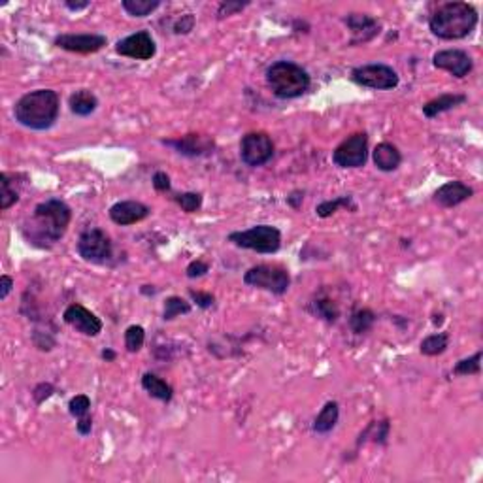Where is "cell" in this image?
<instances>
[{
  "label": "cell",
  "instance_id": "6da1fadb",
  "mask_svg": "<svg viewBox=\"0 0 483 483\" xmlns=\"http://www.w3.org/2000/svg\"><path fill=\"white\" fill-rule=\"evenodd\" d=\"M72 221V210L61 199H50L32 210L31 217L23 223L21 232L29 244L36 248H51L66 234Z\"/></svg>",
  "mask_w": 483,
  "mask_h": 483
},
{
  "label": "cell",
  "instance_id": "7a4b0ae2",
  "mask_svg": "<svg viewBox=\"0 0 483 483\" xmlns=\"http://www.w3.org/2000/svg\"><path fill=\"white\" fill-rule=\"evenodd\" d=\"M59 94L53 89H36L23 94L13 106L19 125L32 130H48L59 118Z\"/></svg>",
  "mask_w": 483,
  "mask_h": 483
},
{
  "label": "cell",
  "instance_id": "3957f363",
  "mask_svg": "<svg viewBox=\"0 0 483 483\" xmlns=\"http://www.w3.org/2000/svg\"><path fill=\"white\" fill-rule=\"evenodd\" d=\"M477 25L476 8L468 2H447L433 13L428 29L440 40H461Z\"/></svg>",
  "mask_w": 483,
  "mask_h": 483
},
{
  "label": "cell",
  "instance_id": "277c9868",
  "mask_svg": "<svg viewBox=\"0 0 483 483\" xmlns=\"http://www.w3.org/2000/svg\"><path fill=\"white\" fill-rule=\"evenodd\" d=\"M267 83L278 99L289 100L302 97L312 85L310 74L291 61L272 62L267 69Z\"/></svg>",
  "mask_w": 483,
  "mask_h": 483
},
{
  "label": "cell",
  "instance_id": "5b68a950",
  "mask_svg": "<svg viewBox=\"0 0 483 483\" xmlns=\"http://www.w3.org/2000/svg\"><path fill=\"white\" fill-rule=\"evenodd\" d=\"M229 241L241 249H251L257 253L272 255L281 246V232L272 225H257L248 230L230 232Z\"/></svg>",
  "mask_w": 483,
  "mask_h": 483
},
{
  "label": "cell",
  "instance_id": "8992f818",
  "mask_svg": "<svg viewBox=\"0 0 483 483\" xmlns=\"http://www.w3.org/2000/svg\"><path fill=\"white\" fill-rule=\"evenodd\" d=\"M244 284L255 289H265L272 295H285L291 285V276L285 268L276 265H259L244 274Z\"/></svg>",
  "mask_w": 483,
  "mask_h": 483
},
{
  "label": "cell",
  "instance_id": "52a82bcc",
  "mask_svg": "<svg viewBox=\"0 0 483 483\" xmlns=\"http://www.w3.org/2000/svg\"><path fill=\"white\" fill-rule=\"evenodd\" d=\"M351 80L366 89H376V91H391L398 87V74L387 64H363L351 70Z\"/></svg>",
  "mask_w": 483,
  "mask_h": 483
},
{
  "label": "cell",
  "instance_id": "ba28073f",
  "mask_svg": "<svg viewBox=\"0 0 483 483\" xmlns=\"http://www.w3.org/2000/svg\"><path fill=\"white\" fill-rule=\"evenodd\" d=\"M78 255L87 262H106L113 253V246L110 236L102 229L83 230L76 244Z\"/></svg>",
  "mask_w": 483,
  "mask_h": 483
},
{
  "label": "cell",
  "instance_id": "9c48e42d",
  "mask_svg": "<svg viewBox=\"0 0 483 483\" xmlns=\"http://www.w3.org/2000/svg\"><path fill=\"white\" fill-rule=\"evenodd\" d=\"M332 161L340 168H360L368 161V136L355 132L332 151Z\"/></svg>",
  "mask_w": 483,
  "mask_h": 483
},
{
  "label": "cell",
  "instance_id": "30bf717a",
  "mask_svg": "<svg viewBox=\"0 0 483 483\" xmlns=\"http://www.w3.org/2000/svg\"><path fill=\"white\" fill-rule=\"evenodd\" d=\"M274 155V142L267 132H248L240 142V157L248 167H262Z\"/></svg>",
  "mask_w": 483,
  "mask_h": 483
},
{
  "label": "cell",
  "instance_id": "8fae6325",
  "mask_svg": "<svg viewBox=\"0 0 483 483\" xmlns=\"http://www.w3.org/2000/svg\"><path fill=\"white\" fill-rule=\"evenodd\" d=\"M115 51L121 57H129V59H136V61H148L155 55L157 46L155 40L151 38L148 31H140L123 38L115 43Z\"/></svg>",
  "mask_w": 483,
  "mask_h": 483
},
{
  "label": "cell",
  "instance_id": "7c38bea8",
  "mask_svg": "<svg viewBox=\"0 0 483 483\" xmlns=\"http://www.w3.org/2000/svg\"><path fill=\"white\" fill-rule=\"evenodd\" d=\"M433 64L436 69L446 70L455 78H465L472 72L474 69V61L472 57L463 50H444L434 53L433 57Z\"/></svg>",
  "mask_w": 483,
  "mask_h": 483
},
{
  "label": "cell",
  "instance_id": "4fadbf2b",
  "mask_svg": "<svg viewBox=\"0 0 483 483\" xmlns=\"http://www.w3.org/2000/svg\"><path fill=\"white\" fill-rule=\"evenodd\" d=\"M64 323H69L70 327L76 328L78 332L85 336H99L102 330V321L94 316L93 312L87 310L81 304H70L69 308L62 314Z\"/></svg>",
  "mask_w": 483,
  "mask_h": 483
},
{
  "label": "cell",
  "instance_id": "5bb4252c",
  "mask_svg": "<svg viewBox=\"0 0 483 483\" xmlns=\"http://www.w3.org/2000/svg\"><path fill=\"white\" fill-rule=\"evenodd\" d=\"M108 43L102 34H61L55 38V46L72 53H94Z\"/></svg>",
  "mask_w": 483,
  "mask_h": 483
},
{
  "label": "cell",
  "instance_id": "9a60e30c",
  "mask_svg": "<svg viewBox=\"0 0 483 483\" xmlns=\"http://www.w3.org/2000/svg\"><path fill=\"white\" fill-rule=\"evenodd\" d=\"M149 211L151 210L144 202H138V200H121V202H115L108 214H110V219L115 225L129 227V225H136L140 221H144L149 216Z\"/></svg>",
  "mask_w": 483,
  "mask_h": 483
},
{
  "label": "cell",
  "instance_id": "2e32d148",
  "mask_svg": "<svg viewBox=\"0 0 483 483\" xmlns=\"http://www.w3.org/2000/svg\"><path fill=\"white\" fill-rule=\"evenodd\" d=\"M164 146L174 148L180 155L186 157H202L208 155L214 149V140L202 134H186V136L176 138V140H162Z\"/></svg>",
  "mask_w": 483,
  "mask_h": 483
},
{
  "label": "cell",
  "instance_id": "e0dca14e",
  "mask_svg": "<svg viewBox=\"0 0 483 483\" xmlns=\"http://www.w3.org/2000/svg\"><path fill=\"white\" fill-rule=\"evenodd\" d=\"M344 23L347 29L354 32V40L351 43H365L370 42L372 38L378 36L379 32V21L376 18H372L368 13H349Z\"/></svg>",
  "mask_w": 483,
  "mask_h": 483
},
{
  "label": "cell",
  "instance_id": "ac0fdd59",
  "mask_svg": "<svg viewBox=\"0 0 483 483\" xmlns=\"http://www.w3.org/2000/svg\"><path fill=\"white\" fill-rule=\"evenodd\" d=\"M474 195V189L463 181H447L434 192V202L442 208H455Z\"/></svg>",
  "mask_w": 483,
  "mask_h": 483
},
{
  "label": "cell",
  "instance_id": "d6986e66",
  "mask_svg": "<svg viewBox=\"0 0 483 483\" xmlns=\"http://www.w3.org/2000/svg\"><path fill=\"white\" fill-rule=\"evenodd\" d=\"M372 157H374V164H376V168L382 170V172H393V170H397V168L400 167V162H402V155H400L398 148L389 142L378 144L376 149H374V153H372Z\"/></svg>",
  "mask_w": 483,
  "mask_h": 483
},
{
  "label": "cell",
  "instance_id": "ffe728a7",
  "mask_svg": "<svg viewBox=\"0 0 483 483\" xmlns=\"http://www.w3.org/2000/svg\"><path fill=\"white\" fill-rule=\"evenodd\" d=\"M466 94H455V93H447V94H440L436 99L428 100L427 104L423 106V115L427 119H434L438 118L440 113H446L457 106L465 104L466 102Z\"/></svg>",
  "mask_w": 483,
  "mask_h": 483
},
{
  "label": "cell",
  "instance_id": "44dd1931",
  "mask_svg": "<svg viewBox=\"0 0 483 483\" xmlns=\"http://www.w3.org/2000/svg\"><path fill=\"white\" fill-rule=\"evenodd\" d=\"M69 106L70 110H72V113L80 115V118H87V115H91V113L99 108V99H97V94H94L93 91H89V89H80V91L70 94Z\"/></svg>",
  "mask_w": 483,
  "mask_h": 483
},
{
  "label": "cell",
  "instance_id": "7402d4cb",
  "mask_svg": "<svg viewBox=\"0 0 483 483\" xmlns=\"http://www.w3.org/2000/svg\"><path fill=\"white\" fill-rule=\"evenodd\" d=\"M338 417H340V406L335 400H330L323 406V410L317 414V417L314 419V430L317 434H328L332 428L336 427L338 423Z\"/></svg>",
  "mask_w": 483,
  "mask_h": 483
},
{
  "label": "cell",
  "instance_id": "603a6c76",
  "mask_svg": "<svg viewBox=\"0 0 483 483\" xmlns=\"http://www.w3.org/2000/svg\"><path fill=\"white\" fill-rule=\"evenodd\" d=\"M142 387L148 391L151 397L157 398V400H162V402H170L174 397L172 385H168L164 379L151 374V372L142 376Z\"/></svg>",
  "mask_w": 483,
  "mask_h": 483
},
{
  "label": "cell",
  "instance_id": "cb8c5ba5",
  "mask_svg": "<svg viewBox=\"0 0 483 483\" xmlns=\"http://www.w3.org/2000/svg\"><path fill=\"white\" fill-rule=\"evenodd\" d=\"M312 312H314L319 319H323V321L327 323H336L338 321V317H340V308H338V304H336L332 298L327 297L316 298V300L312 302Z\"/></svg>",
  "mask_w": 483,
  "mask_h": 483
},
{
  "label": "cell",
  "instance_id": "d4e9b609",
  "mask_svg": "<svg viewBox=\"0 0 483 483\" xmlns=\"http://www.w3.org/2000/svg\"><path fill=\"white\" fill-rule=\"evenodd\" d=\"M121 6L132 18H148L161 6V0H123Z\"/></svg>",
  "mask_w": 483,
  "mask_h": 483
},
{
  "label": "cell",
  "instance_id": "484cf974",
  "mask_svg": "<svg viewBox=\"0 0 483 483\" xmlns=\"http://www.w3.org/2000/svg\"><path fill=\"white\" fill-rule=\"evenodd\" d=\"M449 346V335L447 332H436V335L427 336L421 342V354L427 357H436L442 355Z\"/></svg>",
  "mask_w": 483,
  "mask_h": 483
},
{
  "label": "cell",
  "instance_id": "4316f807",
  "mask_svg": "<svg viewBox=\"0 0 483 483\" xmlns=\"http://www.w3.org/2000/svg\"><path fill=\"white\" fill-rule=\"evenodd\" d=\"M376 323V314L368 308H363V310H357L351 314L349 317V327L354 330L355 335H365L368 332Z\"/></svg>",
  "mask_w": 483,
  "mask_h": 483
},
{
  "label": "cell",
  "instance_id": "83f0119b",
  "mask_svg": "<svg viewBox=\"0 0 483 483\" xmlns=\"http://www.w3.org/2000/svg\"><path fill=\"white\" fill-rule=\"evenodd\" d=\"M191 312V304L181 297H168L164 302V312H162V319L164 321H172L176 317L187 316Z\"/></svg>",
  "mask_w": 483,
  "mask_h": 483
},
{
  "label": "cell",
  "instance_id": "f1b7e54d",
  "mask_svg": "<svg viewBox=\"0 0 483 483\" xmlns=\"http://www.w3.org/2000/svg\"><path fill=\"white\" fill-rule=\"evenodd\" d=\"M340 208H349V210L354 211L357 210V206H355L351 197H338V199L335 200H325V202H321V204L316 208V214L325 219V217H330L332 214H336Z\"/></svg>",
  "mask_w": 483,
  "mask_h": 483
},
{
  "label": "cell",
  "instance_id": "f546056e",
  "mask_svg": "<svg viewBox=\"0 0 483 483\" xmlns=\"http://www.w3.org/2000/svg\"><path fill=\"white\" fill-rule=\"evenodd\" d=\"M146 342V330L140 325H130L127 330H125V347L129 354H136L140 351Z\"/></svg>",
  "mask_w": 483,
  "mask_h": 483
},
{
  "label": "cell",
  "instance_id": "4dcf8cb0",
  "mask_svg": "<svg viewBox=\"0 0 483 483\" xmlns=\"http://www.w3.org/2000/svg\"><path fill=\"white\" fill-rule=\"evenodd\" d=\"M479 372H482V351H477L468 359L458 360L453 368V374L457 376H476Z\"/></svg>",
  "mask_w": 483,
  "mask_h": 483
},
{
  "label": "cell",
  "instance_id": "1f68e13d",
  "mask_svg": "<svg viewBox=\"0 0 483 483\" xmlns=\"http://www.w3.org/2000/svg\"><path fill=\"white\" fill-rule=\"evenodd\" d=\"M0 183H2V195H0V210H8L10 206H13L19 200L18 191L12 187L10 181V174L2 172L0 174Z\"/></svg>",
  "mask_w": 483,
  "mask_h": 483
},
{
  "label": "cell",
  "instance_id": "d6a6232c",
  "mask_svg": "<svg viewBox=\"0 0 483 483\" xmlns=\"http://www.w3.org/2000/svg\"><path fill=\"white\" fill-rule=\"evenodd\" d=\"M174 200L180 204V208L186 214H195L202 206V195L200 192H181V195H176Z\"/></svg>",
  "mask_w": 483,
  "mask_h": 483
},
{
  "label": "cell",
  "instance_id": "836d02e7",
  "mask_svg": "<svg viewBox=\"0 0 483 483\" xmlns=\"http://www.w3.org/2000/svg\"><path fill=\"white\" fill-rule=\"evenodd\" d=\"M89 410H91V400H89L87 395H76L74 398H70L69 412L76 419L89 415Z\"/></svg>",
  "mask_w": 483,
  "mask_h": 483
},
{
  "label": "cell",
  "instance_id": "e575fe53",
  "mask_svg": "<svg viewBox=\"0 0 483 483\" xmlns=\"http://www.w3.org/2000/svg\"><path fill=\"white\" fill-rule=\"evenodd\" d=\"M246 6H249V2H234V0H227V2H221V4H219L217 15H219V19H225V18H229V15H234V13L241 12Z\"/></svg>",
  "mask_w": 483,
  "mask_h": 483
},
{
  "label": "cell",
  "instance_id": "d590c367",
  "mask_svg": "<svg viewBox=\"0 0 483 483\" xmlns=\"http://www.w3.org/2000/svg\"><path fill=\"white\" fill-rule=\"evenodd\" d=\"M208 270H210V265L204 262V260L197 259L189 262V267L186 268V274L189 279H195V278H202L204 274H208Z\"/></svg>",
  "mask_w": 483,
  "mask_h": 483
},
{
  "label": "cell",
  "instance_id": "8d00e7d4",
  "mask_svg": "<svg viewBox=\"0 0 483 483\" xmlns=\"http://www.w3.org/2000/svg\"><path fill=\"white\" fill-rule=\"evenodd\" d=\"M192 27H195V15L192 13H186V15H181L174 23V32L176 34H189L192 31Z\"/></svg>",
  "mask_w": 483,
  "mask_h": 483
},
{
  "label": "cell",
  "instance_id": "74e56055",
  "mask_svg": "<svg viewBox=\"0 0 483 483\" xmlns=\"http://www.w3.org/2000/svg\"><path fill=\"white\" fill-rule=\"evenodd\" d=\"M55 393V387L51 384H38L36 387H34V391H32V397H34V402L36 404H43V400H48V398L51 397Z\"/></svg>",
  "mask_w": 483,
  "mask_h": 483
},
{
  "label": "cell",
  "instance_id": "f35d334b",
  "mask_svg": "<svg viewBox=\"0 0 483 483\" xmlns=\"http://www.w3.org/2000/svg\"><path fill=\"white\" fill-rule=\"evenodd\" d=\"M189 297L197 302V306H200L202 310H208V308H211L214 306V302H216V298H214V295H210V293H202V291H189Z\"/></svg>",
  "mask_w": 483,
  "mask_h": 483
},
{
  "label": "cell",
  "instance_id": "ab89813d",
  "mask_svg": "<svg viewBox=\"0 0 483 483\" xmlns=\"http://www.w3.org/2000/svg\"><path fill=\"white\" fill-rule=\"evenodd\" d=\"M170 178H168L167 172H155V176H153V187H155V191L159 192H167L170 191Z\"/></svg>",
  "mask_w": 483,
  "mask_h": 483
},
{
  "label": "cell",
  "instance_id": "60d3db41",
  "mask_svg": "<svg viewBox=\"0 0 483 483\" xmlns=\"http://www.w3.org/2000/svg\"><path fill=\"white\" fill-rule=\"evenodd\" d=\"M76 428H78V433H80L81 436L91 434V430H93V419H91L89 415H85V417H80V419H78V423H76Z\"/></svg>",
  "mask_w": 483,
  "mask_h": 483
},
{
  "label": "cell",
  "instance_id": "b9f144b4",
  "mask_svg": "<svg viewBox=\"0 0 483 483\" xmlns=\"http://www.w3.org/2000/svg\"><path fill=\"white\" fill-rule=\"evenodd\" d=\"M12 287L13 279L10 278V276H2V278H0V298H2V300H6L10 291H12Z\"/></svg>",
  "mask_w": 483,
  "mask_h": 483
},
{
  "label": "cell",
  "instance_id": "7bdbcfd3",
  "mask_svg": "<svg viewBox=\"0 0 483 483\" xmlns=\"http://www.w3.org/2000/svg\"><path fill=\"white\" fill-rule=\"evenodd\" d=\"M64 6L72 10V12H80V10H85V8L91 6V2H64Z\"/></svg>",
  "mask_w": 483,
  "mask_h": 483
},
{
  "label": "cell",
  "instance_id": "ee69618b",
  "mask_svg": "<svg viewBox=\"0 0 483 483\" xmlns=\"http://www.w3.org/2000/svg\"><path fill=\"white\" fill-rule=\"evenodd\" d=\"M302 199H304V192L295 191L291 197H287V202H289L293 208H298V206H300V202H302Z\"/></svg>",
  "mask_w": 483,
  "mask_h": 483
},
{
  "label": "cell",
  "instance_id": "f6af8a7d",
  "mask_svg": "<svg viewBox=\"0 0 483 483\" xmlns=\"http://www.w3.org/2000/svg\"><path fill=\"white\" fill-rule=\"evenodd\" d=\"M100 355H102V359H104L106 363H113V360H115V357H118V354H115L113 349H104V351H102Z\"/></svg>",
  "mask_w": 483,
  "mask_h": 483
}]
</instances>
